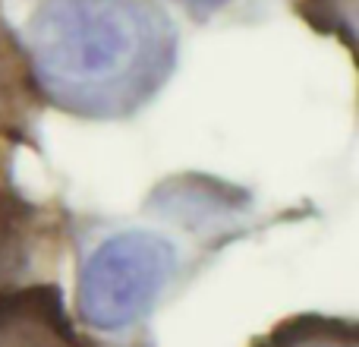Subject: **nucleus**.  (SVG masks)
I'll return each instance as SVG.
<instances>
[{
    "label": "nucleus",
    "mask_w": 359,
    "mask_h": 347,
    "mask_svg": "<svg viewBox=\"0 0 359 347\" xmlns=\"http://www.w3.org/2000/svg\"><path fill=\"white\" fill-rule=\"evenodd\" d=\"M29 32L38 95L86 117L136 111L177 54L174 25L151 0H41Z\"/></svg>",
    "instance_id": "f257e3e1"
},
{
    "label": "nucleus",
    "mask_w": 359,
    "mask_h": 347,
    "mask_svg": "<svg viewBox=\"0 0 359 347\" xmlns=\"http://www.w3.org/2000/svg\"><path fill=\"white\" fill-rule=\"evenodd\" d=\"M174 268L177 253L161 237H111L79 268V316L98 332L130 329L149 316Z\"/></svg>",
    "instance_id": "f03ea898"
},
{
    "label": "nucleus",
    "mask_w": 359,
    "mask_h": 347,
    "mask_svg": "<svg viewBox=\"0 0 359 347\" xmlns=\"http://www.w3.org/2000/svg\"><path fill=\"white\" fill-rule=\"evenodd\" d=\"M0 347H95L73 329L60 291L50 284L0 294Z\"/></svg>",
    "instance_id": "7ed1b4c3"
},
{
    "label": "nucleus",
    "mask_w": 359,
    "mask_h": 347,
    "mask_svg": "<svg viewBox=\"0 0 359 347\" xmlns=\"http://www.w3.org/2000/svg\"><path fill=\"white\" fill-rule=\"evenodd\" d=\"M32 237V209L16 196L10 180L0 174V294L25 268Z\"/></svg>",
    "instance_id": "20e7f679"
},
{
    "label": "nucleus",
    "mask_w": 359,
    "mask_h": 347,
    "mask_svg": "<svg viewBox=\"0 0 359 347\" xmlns=\"http://www.w3.org/2000/svg\"><path fill=\"white\" fill-rule=\"evenodd\" d=\"M259 347H359V332L353 322L322 316H303L280 325Z\"/></svg>",
    "instance_id": "39448f33"
},
{
    "label": "nucleus",
    "mask_w": 359,
    "mask_h": 347,
    "mask_svg": "<svg viewBox=\"0 0 359 347\" xmlns=\"http://www.w3.org/2000/svg\"><path fill=\"white\" fill-rule=\"evenodd\" d=\"M192 6H202V10H215V6H221V4H227V0H189Z\"/></svg>",
    "instance_id": "423d86ee"
}]
</instances>
